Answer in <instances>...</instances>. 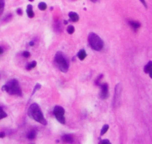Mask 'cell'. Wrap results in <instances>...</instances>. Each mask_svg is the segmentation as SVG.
I'll return each mask as SVG.
<instances>
[{"label":"cell","instance_id":"6da1fadb","mask_svg":"<svg viewBox=\"0 0 152 144\" xmlns=\"http://www.w3.org/2000/svg\"><path fill=\"white\" fill-rule=\"evenodd\" d=\"M28 114H29L30 117H31L32 119H34L36 122H38L42 124H46V121L44 119V115L42 113L39 106L37 103L30 105V107H29V110H28Z\"/></svg>","mask_w":152,"mask_h":144},{"label":"cell","instance_id":"7a4b0ae2","mask_svg":"<svg viewBox=\"0 0 152 144\" xmlns=\"http://www.w3.org/2000/svg\"><path fill=\"white\" fill-rule=\"evenodd\" d=\"M2 90H5L10 95H18V96H22V89L20 87L19 82L17 80L12 79L10 82H8L7 84L2 87Z\"/></svg>","mask_w":152,"mask_h":144},{"label":"cell","instance_id":"3957f363","mask_svg":"<svg viewBox=\"0 0 152 144\" xmlns=\"http://www.w3.org/2000/svg\"><path fill=\"white\" fill-rule=\"evenodd\" d=\"M88 43L90 47L95 51H101L104 47L103 40L97 34L93 32L88 35Z\"/></svg>","mask_w":152,"mask_h":144},{"label":"cell","instance_id":"277c9868","mask_svg":"<svg viewBox=\"0 0 152 144\" xmlns=\"http://www.w3.org/2000/svg\"><path fill=\"white\" fill-rule=\"evenodd\" d=\"M55 63L57 64L59 69L62 72H67L69 71V61L62 52H57L55 55Z\"/></svg>","mask_w":152,"mask_h":144},{"label":"cell","instance_id":"5b68a950","mask_svg":"<svg viewBox=\"0 0 152 144\" xmlns=\"http://www.w3.org/2000/svg\"><path fill=\"white\" fill-rule=\"evenodd\" d=\"M121 95H122V86L120 83L116 85L115 87V94H114V100H113V107L114 108H118L120 105Z\"/></svg>","mask_w":152,"mask_h":144},{"label":"cell","instance_id":"8992f818","mask_svg":"<svg viewBox=\"0 0 152 144\" xmlns=\"http://www.w3.org/2000/svg\"><path fill=\"white\" fill-rule=\"evenodd\" d=\"M54 115L55 118L57 119V121L61 124H65V110L62 107L60 106H56L54 109Z\"/></svg>","mask_w":152,"mask_h":144},{"label":"cell","instance_id":"52a82bcc","mask_svg":"<svg viewBox=\"0 0 152 144\" xmlns=\"http://www.w3.org/2000/svg\"><path fill=\"white\" fill-rule=\"evenodd\" d=\"M101 94H100V98L101 100H106L109 97V86L107 83L101 85Z\"/></svg>","mask_w":152,"mask_h":144},{"label":"cell","instance_id":"ba28073f","mask_svg":"<svg viewBox=\"0 0 152 144\" xmlns=\"http://www.w3.org/2000/svg\"><path fill=\"white\" fill-rule=\"evenodd\" d=\"M69 19H70L71 22H78V20H79L78 14L75 12H69Z\"/></svg>","mask_w":152,"mask_h":144},{"label":"cell","instance_id":"9c48e42d","mask_svg":"<svg viewBox=\"0 0 152 144\" xmlns=\"http://www.w3.org/2000/svg\"><path fill=\"white\" fill-rule=\"evenodd\" d=\"M62 141H63L64 142H67V143H72V142H74V138L72 135H70V134H65V135H63L62 136Z\"/></svg>","mask_w":152,"mask_h":144},{"label":"cell","instance_id":"30bf717a","mask_svg":"<svg viewBox=\"0 0 152 144\" xmlns=\"http://www.w3.org/2000/svg\"><path fill=\"white\" fill-rule=\"evenodd\" d=\"M151 66H152V62H151V61H150V62L148 63V65H146V66L144 67V72H145V73H150V78L152 77Z\"/></svg>","mask_w":152,"mask_h":144},{"label":"cell","instance_id":"8fae6325","mask_svg":"<svg viewBox=\"0 0 152 144\" xmlns=\"http://www.w3.org/2000/svg\"><path fill=\"white\" fill-rule=\"evenodd\" d=\"M36 136H37V131L36 130H31L27 134V137L29 140H34Z\"/></svg>","mask_w":152,"mask_h":144},{"label":"cell","instance_id":"7c38bea8","mask_svg":"<svg viewBox=\"0 0 152 144\" xmlns=\"http://www.w3.org/2000/svg\"><path fill=\"white\" fill-rule=\"evenodd\" d=\"M27 14L30 18H33L35 15V13L33 11V8H32V5H28L27 6Z\"/></svg>","mask_w":152,"mask_h":144},{"label":"cell","instance_id":"4fadbf2b","mask_svg":"<svg viewBox=\"0 0 152 144\" xmlns=\"http://www.w3.org/2000/svg\"><path fill=\"white\" fill-rule=\"evenodd\" d=\"M129 24H130V26L132 28V29H139V28L141 27V23L138 22H135V21H130L129 22Z\"/></svg>","mask_w":152,"mask_h":144},{"label":"cell","instance_id":"5bb4252c","mask_svg":"<svg viewBox=\"0 0 152 144\" xmlns=\"http://www.w3.org/2000/svg\"><path fill=\"white\" fill-rule=\"evenodd\" d=\"M86 56L87 55H86V50H84V49H81L78 53H77V57H78L80 60H84L86 57Z\"/></svg>","mask_w":152,"mask_h":144},{"label":"cell","instance_id":"9a60e30c","mask_svg":"<svg viewBox=\"0 0 152 144\" xmlns=\"http://www.w3.org/2000/svg\"><path fill=\"white\" fill-rule=\"evenodd\" d=\"M38 8H39V10L44 11L47 8V5L44 2H41L38 4Z\"/></svg>","mask_w":152,"mask_h":144},{"label":"cell","instance_id":"2e32d148","mask_svg":"<svg viewBox=\"0 0 152 144\" xmlns=\"http://www.w3.org/2000/svg\"><path fill=\"white\" fill-rule=\"evenodd\" d=\"M109 129V126L108 124H105V125L102 127V129H101V136H102L103 134H105L106 132H108Z\"/></svg>","mask_w":152,"mask_h":144},{"label":"cell","instance_id":"e0dca14e","mask_svg":"<svg viewBox=\"0 0 152 144\" xmlns=\"http://www.w3.org/2000/svg\"><path fill=\"white\" fill-rule=\"evenodd\" d=\"M5 8V0H0V16L2 15Z\"/></svg>","mask_w":152,"mask_h":144},{"label":"cell","instance_id":"ac0fdd59","mask_svg":"<svg viewBox=\"0 0 152 144\" xmlns=\"http://www.w3.org/2000/svg\"><path fill=\"white\" fill-rule=\"evenodd\" d=\"M36 65H37V62H36V61H33V62H31L30 64H29L26 68H27V70H31V69H33L34 67H36Z\"/></svg>","mask_w":152,"mask_h":144},{"label":"cell","instance_id":"d6986e66","mask_svg":"<svg viewBox=\"0 0 152 144\" xmlns=\"http://www.w3.org/2000/svg\"><path fill=\"white\" fill-rule=\"evenodd\" d=\"M6 116H7V114L4 111L3 107H0V120L3 119V118H5Z\"/></svg>","mask_w":152,"mask_h":144},{"label":"cell","instance_id":"ffe728a7","mask_svg":"<svg viewBox=\"0 0 152 144\" xmlns=\"http://www.w3.org/2000/svg\"><path fill=\"white\" fill-rule=\"evenodd\" d=\"M67 31H68L69 34H73L75 32V28H74V26H71V25L68 26L67 27Z\"/></svg>","mask_w":152,"mask_h":144},{"label":"cell","instance_id":"44dd1931","mask_svg":"<svg viewBox=\"0 0 152 144\" xmlns=\"http://www.w3.org/2000/svg\"><path fill=\"white\" fill-rule=\"evenodd\" d=\"M22 56L25 57V58H29L30 57V53L28 52V51H24V52L22 53Z\"/></svg>","mask_w":152,"mask_h":144},{"label":"cell","instance_id":"7402d4cb","mask_svg":"<svg viewBox=\"0 0 152 144\" xmlns=\"http://www.w3.org/2000/svg\"><path fill=\"white\" fill-rule=\"evenodd\" d=\"M101 144H109V143H110V142H109V140H101Z\"/></svg>","mask_w":152,"mask_h":144},{"label":"cell","instance_id":"603a6c76","mask_svg":"<svg viewBox=\"0 0 152 144\" xmlns=\"http://www.w3.org/2000/svg\"><path fill=\"white\" fill-rule=\"evenodd\" d=\"M40 88H41V85H40V84H37V85H36V87H35L34 90H33V93H35V92L37 91V89H39Z\"/></svg>","mask_w":152,"mask_h":144},{"label":"cell","instance_id":"cb8c5ba5","mask_svg":"<svg viewBox=\"0 0 152 144\" xmlns=\"http://www.w3.org/2000/svg\"><path fill=\"white\" fill-rule=\"evenodd\" d=\"M140 1H141V3H142V5H144L145 7H146V8H148L147 3H146V1H145V0H140Z\"/></svg>","mask_w":152,"mask_h":144},{"label":"cell","instance_id":"d4e9b609","mask_svg":"<svg viewBox=\"0 0 152 144\" xmlns=\"http://www.w3.org/2000/svg\"><path fill=\"white\" fill-rule=\"evenodd\" d=\"M5 136V133L4 132H0V138H4Z\"/></svg>","mask_w":152,"mask_h":144},{"label":"cell","instance_id":"484cf974","mask_svg":"<svg viewBox=\"0 0 152 144\" xmlns=\"http://www.w3.org/2000/svg\"><path fill=\"white\" fill-rule=\"evenodd\" d=\"M17 14H18L22 15V9H18V10H17Z\"/></svg>","mask_w":152,"mask_h":144},{"label":"cell","instance_id":"4316f807","mask_svg":"<svg viewBox=\"0 0 152 144\" xmlns=\"http://www.w3.org/2000/svg\"><path fill=\"white\" fill-rule=\"evenodd\" d=\"M3 52H4V49H3L2 47H0V54H2Z\"/></svg>","mask_w":152,"mask_h":144},{"label":"cell","instance_id":"83f0119b","mask_svg":"<svg viewBox=\"0 0 152 144\" xmlns=\"http://www.w3.org/2000/svg\"><path fill=\"white\" fill-rule=\"evenodd\" d=\"M30 46H34V42H33V41H30Z\"/></svg>","mask_w":152,"mask_h":144},{"label":"cell","instance_id":"f1b7e54d","mask_svg":"<svg viewBox=\"0 0 152 144\" xmlns=\"http://www.w3.org/2000/svg\"><path fill=\"white\" fill-rule=\"evenodd\" d=\"M91 1H92V2H93V3H96V2H98L99 0H91Z\"/></svg>","mask_w":152,"mask_h":144},{"label":"cell","instance_id":"f546056e","mask_svg":"<svg viewBox=\"0 0 152 144\" xmlns=\"http://www.w3.org/2000/svg\"><path fill=\"white\" fill-rule=\"evenodd\" d=\"M29 1H30V2H33V1H34V0H29Z\"/></svg>","mask_w":152,"mask_h":144}]
</instances>
